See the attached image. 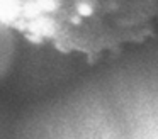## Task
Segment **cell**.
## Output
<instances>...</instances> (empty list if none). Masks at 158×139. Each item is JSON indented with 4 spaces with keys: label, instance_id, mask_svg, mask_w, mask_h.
Instances as JSON below:
<instances>
[{
    "label": "cell",
    "instance_id": "1",
    "mask_svg": "<svg viewBox=\"0 0 158 139\" xmlns=\"http://www.w3.org/2000/svg\"><path fill=\"white\" fill-rule=\"evenodd\" d=\"M0 19L34 46L95 64L156 36L158 0H0Z\"/></svg>",
    "mask_w": 158,
    "mask_h": 139
},
{
    "label": "cell",
    "instance_id": "2",
    "mask_svg": "<svg viewBox=\"0 0 158 139\" xmlns=\"http://www.w3.org/2000/svg\"><path fill=\"white\" fill-rule=\"evenodd\" d=\"M17 32L0 19V80L12 70L17 54Z\"/></svg>",
    "mask_w": 158,
    "mask_h": 139
}]
</instances>
